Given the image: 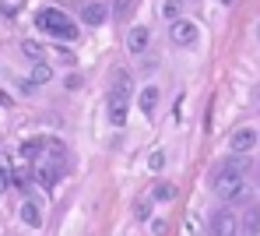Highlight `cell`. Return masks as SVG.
I'll use <instances>...</instances> for the list:
<instances>
[{"instance_id":"obj_1","label":"cell","mask_w":260,"mask_h":236,"mask_svg":"<svg viewBox=\"0 0 260 236\" xmlns=\"http://www.w3.org/2000/svg\"><path fill=\"white\" fill-rule=\"evenodd\" d=\"M21 155L32 159L36 180L43 187H53L60 180V173H63V148H60V141H53V138H32V141H25Z\"/></svg>"},{"instance_id":"obj_2","label":"cell","mask_w":260,"mask_h":236,"mask_svg":"<svg viewBox=\"0 0 260 236\" xmlns=\"http://www.w3.org/2000/svg\"><path fill=\"white\" fill-rule=\"evenodd\" d=\"M211 187L221 201H246L250 197V184L243 180V166L239 162H225L218 166L215 176H211Z\"/></svg>"},{"instance_id":"obj_3","label":"cell","mask_w":260,"mask_h":236,"mask_svg":"<svg viewBox=\"0 0 260 236\" xmlns=\"http://www.w3.org/2000/svg\"><path fill=\"white\" fill-rule=\"evenodd\" d=\"M36 25L43 28L46 36H53V39H63V43H74V39H78V25H74L60 7H46V11H39Z\"/></svg>"},{"instance_id":"obj_4","label":"cell","mask_w":260,"mask_h":236,"mask_svg":"<svg viewBox=\"0 0 260 236\" xmlns=\"http://www.w3.org/2000/svg\"><path fill=\"white\" fill-rule=\"evenodd\" d=\"M127 106H130V74L116 71V85H113V95H109V120L116 127L127 124Z\"/></svg>"},{"instance_id":"obj_5","label":"cell","mask_w":260,"mask_h":236,"mask_svg":"<svg viewBox=\"0 0 260 236\" xmlns=\"http://www.w3.org/2000/svg\"><path fill=\"white\" fill-rule=\"evenodd\" d=\"M211 236H243V222L229 212V208H221V212H215L211 215V229H208Z\"/></svg>"},{"instance_id":"obj_6","label":"cell","mask_w":260,"mask_h":236,"mask_svg":"<svg viewBox=\"0 0 260 236\" xmlns=\"http://www.w3.org/2000/svg\"><path fill=\"white\" fill-rule=\"evenodd\" d=\"M197 25L193 21H186V18H176L173 25H169V39H173L176 46H193L197 43Z\"/></svg>"},{"instance_id":"obj_7","label":"cell","mask_w":260,"mask_h":236,"mask_svg":"<svg viewBox=\"0 0 260 236\" xmlns=\"http://www.w3.org/2000/svg\"><path fill=\"white\" fill-rule=\"evenodd\" d=\"M148 46H151V32H148L144 25H134V28L127 32V49L134 53V56H141Z\"/></svg>"},{"instance_id":"obj_8","label":"cell","mask_w":260,"mask_h":236,"mask_svg":"<svg viewBox=\"0 0 260 236\" xmlns=\"http://www.w3.org/2000/svg\"><path fill=\"white\" fill-rule=\"evenodd\" d=\"M257 141H260V138H257V131H253V127H239V131L232 134L229 148H232V152H250Z\"/></svg>"},{"instance_id":"obj_9","label":"cell","mask_w":260,"mask_h":236,"mask_svg":"<svg viewBox=\"0 0 260 236\" xmlns=\"http://www.w3.org/2000/svg\"><path fill=\"white\" fill-rule=\"evenodd\" d=\"M137 106H141L144 116H155V109H158V88H155V85H144V88H141V99H137Z\"/></svg>"},{"instance_id":"obj_10","label":"cell","mask_w":260,"mask_h":236,"mask_svg":"<svg viewBox=\"0 0 260 236\" xmlns=\"http://www.w3.org/2000/svg\"><path fill=\"white\" fill-rule=\"evenodd\" d=\"M106 18H109V11H106L102 4H85V7H81V21H85V25H102Z\"/></svg>"},{"instance_id":"obj_11","label":"cell","mask_w":260,"mask_h":236,"mask_svg":"<svg viewBox=\"0 0 260 236\" xmlns=\"http://www.w3.org/2000/svg\"><path fill=\"white\" fill-rule=\"evenodd\" d=\"M21 219H25L32 229H39V226H43V215H39V208H36L32 201H25V204H21Z\"/></svg>"},{"instance_id":"obj_12","label":"cell","mask_w":260,"mask_h":236,"mask_svg":"<svg viewBox=\"0 0 260 236\" xmlns=\"http://www.w3.org/2000/svg\"><path fill=\"white\" fill-rule=\"evenodd\" d=\"M49 78H53L49 64H46V60H36V67H32V78H28V81H32V85H46Z\"/></svg>"},{"instance_id":"obj_13","label":"cell","mask_w":260,"mask_h":236,"mask_svg":"<svg viewBox=\"0 0 260 236\" xmlns=\"http://www.w3.org/2000/svg\"><path fill=\"white\" fill-rule=\"evenodd\" d=\"M134 7H137L134 0H116V4H113V18H116V21H127L130 14H134Z\"/></svg>"},{"instance_id":"obj_14","label":"cell","mask_w":260,"mask_h":236,"mask_svg":"<svg viewBox=\"0 0 260 236\" xmlns=\"http://www.w3.org/2000/svg\"><path fill=\"white\" fill-rule=\"evenodd\" d=\"M257 226H260V212H257V208H250L246 219H243V236H253V233H257Z\"/></svg>"},{"instance_id":"obj_15","label":"cell","mask_w":260,"mask_h":236,"mask_svg":"<svg viewBox=\"0 0 260 236\" xmlns=\"http://www.w3.org/2000/svg\"><path fill=\"white\" fill-rule=\"evenodd\" d=\"M21 53H25L28 60H46V49L39 46V43H32V39H25V43H21Z\"/></svg>"},{"instance_id":"obj_16","label":"cell","mask_w":260,"mask_h":236,"mask_svg":"<svg viewBox=\"0 0 260 236\" xmlns=\"http://www.w3.org/2000/svg\"><path fill=\"white\" fill-rule=\"evenodd\" d=\"M21 7H25V0H0V14H4V18L21 14Z\"/></svg>"},{"instance_id":"obj_17","label":"cell","mask_w":260,"mask_h":236,"mask_svg":"<svg viewBox=\"0 0 260 236\" xmlns=\"http://www.w3.org/2000/svg\"><path fill=\"white\" fill-rule=\"evenodd\" d=\"M151 197H155V201H176V187L173 184H158Z\"/></svg>"},{"instance_id":"obj_18","label":"cell","mask_w":260,"mask_h":236,"mask_svg":"<svg viewBox=\"0 0 260 236\" xmlns=\"http://www.w3.org/2000/svg\"><path fill=\"white\" fill-rule=\"evenodd\" d=\"M179 11H183V0H166V4H162V14H166L169 21L179 18Z\"/></svg>"},{"instance_id":"obj_19","label":"cell","mask_w":260,"mask_h":236,"mask_svg":"<svg viewBox=\"0 0 260 236\" xmlns=\"http://www.w3.org/2000/svg\"><path fill=\"white\" fill-rule=\"evenodd\" d=\"M151 201H155V197H141V201L134 204V215H137V219H148V215H151Z\"/></svg>"},{"instance_id":"obj_20","label":"cell","mask_w":260,"mask_h":236,"mask_svg":"<svg viewBox=\"0 0 260 236\" xmlns=\"http://www.w3.org/2000/svg\"><path fill=\"white\" fill-rule=\"evenodd\" d=\"M148 166H151V169H162V166H166V155H162V152H155V155L148 159Z\"/></svg>"},{"instance_id":"obj_21","label":"cell","mask_w":260,"mask_h":236,"mask_svg":"<svg viewBox=\"0 0 260 236\" xmlns=\"http://www.w3.org/2000/svg\"><path fill=\"white\" fill-rule=\"evenodd\" d=\"M7 184H11V176H7V173H0V190L7 187Z\"/></svg>"},{"instance_id":"obj_22","label":"cell","mask_w":260,"mask_h":236,"mask_svg":"<svg viewBox=\"0 0 260 236\" xmlns=\"http://www.w3.org/2000/svg\"><path fill=\"white\" fill-rule=\"evenodd\" d=\"M0 102H4V106H7V102H11V99H7V95H4V92H0Z\"/></svg>"},{"instance_id":"obj_23","label":"cell","mask_w":260,"mask_h":236,"mask_svg":"<svg viewBox=\"0 0 260 236\" xmlns=\"http://www.w3.org/2000/svg\"><path fill=\"white\" fill-rule=\"evenodd\" d=\"M257 43H260V25H257Z\"/></svg>"},{"instance_id":"obj_24","label":"cell","mask_w":260,"mask_h":236,"mask_svg":"<svg viewBox=\"0 0 260 236\" xmlns=\"http://www.w3.org/2000/svg\"><path fill=\"white\" fill-rule=\"evenodd\" d=\"M221 4H232V0H221Z\"/></svg>"},{"instance_id":"obj_25","label":"cell","mask_w":260,"mask_h":236,"mask_svg":"<svg viewBox=\"0 0 260 236\" xmlns=\"http://www.w3.org/2000/svg\"><path fill=\"white\" fill-rule=\"evenodd\" d=\"M190 4H197V0H190Z\"/></svg>"}]
</instances>
